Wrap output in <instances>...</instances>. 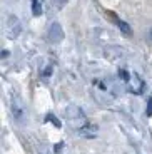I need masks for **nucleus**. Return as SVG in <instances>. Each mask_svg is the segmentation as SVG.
<instances>
[{
  "instance_id": "obj_1",
  "label": "nucleus",
  "mask_w": 152,
  "mask_h": 154,
  "mask_svg": "<svg viewBox=\"0 0 152 154\" xmlns=\"http://www.w3.org/2000/svg\"><path fill=\"white\" fill-rule=\"evenodd\" d=\"M62 38H64V30H62L60 23H52L49 29V40L53 44H59L62 42Z\"/></svg>"
},
{
  "instance_id": "obj_2",
  "label": "nucleus",
  "mask_w": 152,
  "mask_h": 154,
  "mask_svg": "<svg viewBox=\"0 0 152 154\" xmlns=\"http://www.w3.org/2000/svg\"><path fill=\"white\" fill-rule=\"evenodd\" d=\"M12 114H14V117H15L19 122H23V119H25V109H23L20 99L12 100Z\"/></svg>"
},
{
  "instance_id": "obj_3",
  "label": "nucleus",
  "mask_w": 152,
  "mask_h": 154,
  "mask_svg": "<svg viewBox=\"0 0 152 154\" xmlns=\"http://www.w3.org/2000/svg\"><path fill=\"white\" fill-rule=\"evenodd\" d=\"M32 14L35 17L42 15V4H40V0H32Z\"/></svg>"
},
{
  "instance_id": "obj_4",
  "label": "nucleus",
  "mask_w": 152,
  "mask_h": 154,
  "mask_svg": "<svg viewBox=\"0 0 152 154\" xmlns=\"http://www.w3.org/2000/svg\"><path fill=\"white\" fill-rule=\"evenodd\" d=\"M117 25H119V29H120L122 32H126V34H130V27L127 25L126 22H122V20H117Z\"/></svg>"
},
{
  "instance_id": "obj_5",
  "label": "nucleus",
  "mask_w": 152,
  "mask_h": 154,
  "mask_svg": "<svg viewBox=\"0 0 152 154\" xmlns=\"http://www.w3.org/2000/svg\"><path fill=\"white\" fill-rule=\"evenodd\" d=\"M49 119L52 121V122L55 124V126H57V127H60V122H59V121H57V117H55V116H49Z\"/></svg>"
},
{
  "instance_id": "obj_6",
  "label": "nucleus",
  "mask_w": 152,
  "mask_h": 154,
  "mask_svg": "<svg viewBox=\"0 0 152 154\" xmlns=\"http://www.w3.org/2000/svg\"><path fill=\"white\" fill-rule=\"evenodd\" d=\"M119 75L124 77V81H129V74H127L126 70H119Z\"/></svg>"
},
{
  "instance_id": "obj_7",
  "label": "nucleus",
  "mask_w": 152,
  "mask_h": 154,
  "mask_svg": "<svg viewBox=\"0 0 152 154\" xmlns=\"http://www.w3.org/2000/svg\"><path fill=\"white\" fill-rule=\"evenodd\" d=\"M147 116H152V97L149 99V109H147Z\"/></svg>"
},
{
  "instance_id": "obj_8",
  "label": "nucleus",
  "mask_w": 152,
  "mask_h": 154,
  "mask_svg": "<svg viewBox=\"0 0 152 154\" xmlns=\"http://www.w3.org/2000/svg\"><path fill=\"white\" fill-rule=\"evenodd\" d=\"M44 75H45V77H47V75H50V67L45 70V72H44Z\"/></svg>"
},
{
  "instance_id": "obj_9",
  "label": "nucleus",
  "mask_w": 152,
  "mask_h": 154,
  "mask_svg": "<svg viewBox=\"0 0 152 154\" xmlns=\"http://www.w3.org/2000/svg\"><path fill=\"white\" fill-rule=\"evenodd\" d=\"M150 38H152V29H150Z\"/></svg>"
}]
</instances>
